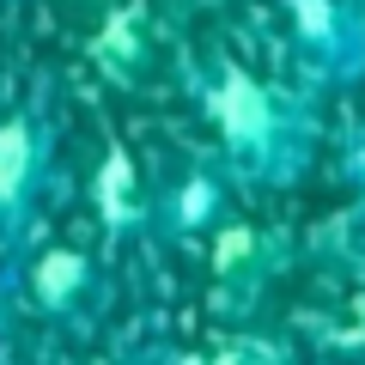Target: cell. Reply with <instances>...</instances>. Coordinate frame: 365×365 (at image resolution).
Instances as JSON below:
<instances>
[{
	"label": "cell",
	"instance_id": "6",
	"mask_svg": "<svg viewBox=\"0 0 365 365\" xmlns=\"http://www.w3.org/2000/svg\"><path fill=\"white\" fill-rule=\"evenodd\" d=\"M98 207H104L110 232H128L134 220L153 213V201H134V170H128V158H122V153H110L104 170H98Z\"/></svg>",
	"mask_w": 365,
	"mask_h": 365
},
{
	"label": "cell",
	"instance_id": "7",
	"mask_svg": "<svg viewBox=\"0 0 365 365\" xmlns=\"http://www.w3.org/2000/svg\"><path fill=\"white\" fill-rule=\"evenodd\" d=\"M347 182H353V201H359V213H365V140L347 153Z\"/></svg>",
	"mask_w": 365,
	"mask_h": 365
},
{
	"label": "cell",
	"instance_id": "5",
	"mask_svg": "<svg viewBox=\"0 0 365 365\" xmlns=\"http://www.w3.org/2000/svg\"><path fill=\"white\" fill-rule=\"evenodd\" d=\"M220 213H225V182H220V170H207V165H195V170H182V177H170V182H165V195L153 201V220L165 225V232H177V237L207 232Z\"/></svg>",
	"mask_w": 365,
	"mask_h": 365
},
{
	"label": "cell",
	"instance_id": "3",
	"mask_svg": "<svg viewBox=\"0 0 365 365\" xmlns=\"http://www.w3.org/2000/svg\"><path fill=\"white\" fill-rule=\"evenodd\" d=\"M49 165H55V128L37 110L0 116V237H19L37 220Z\"/></svg>",
	"mask_w": 365,
	"mask_h": 365
},
{
	"label": "cell",
	"instance_id": "1",
	"mask_svg": "<svg viewBox=\"0 0 365 365\" xmlns=\"http://www.w3.org/2000/svg\"><path fill=\"white\" fill-rule=\"evenodd\" d=\"M195 104L207 116L213 140H220L225 170L250 182H292L311 158V122L287 91L262 79L256 67L213 55L195 73Z\"/></svg>",
	"mask_w": 365,
	"mask_h": 365
},
{
	"label": "cell",
	"instance_id": "2",
	"mask_svg": "<svg viewBox=\"0 0 365 365\" xmlns=\"http://www.w3.org/2000/svg\"><path fill=\"white\" fill-rule=\"evenodd\" d=\"M292 61L323 86H353L365 73V0H274Z\"/></svg>",
	"mask_w": 365,
	"mask_h": 365
},
{
	"label": "cell",
	"instance_id": "4",
	"mask_svg": "<svg viewBox=\"0 0 365 365\" xmlns=\"http://www.w3.org/2000/svg\"><path fill=\"white\" fill-rule=\"evenodd\" d=\"M25 299L37 304L43 317L67 323V317H86V304L98 299V262L86 250H67V244H49L25 262Z\"/></svg>",
	"mask_w": 365,
	"mask_h": 365
}]
</instances>
